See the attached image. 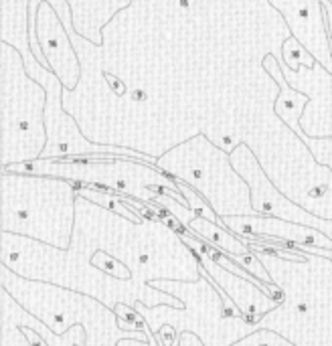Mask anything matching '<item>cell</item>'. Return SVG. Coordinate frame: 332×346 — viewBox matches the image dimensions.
I'll use <instances>...</instances> for the list:
<instances>
[{
	"mask_svg": "<svg viewBox=\"0 0 332 346\" xmlns=\"http://www.w3.org/2000/svg\"><path fill=\"white\" fill-rule=\"evenodd\" d=\"M263 67L275 77V81L279 85V97L275 102V114L279 116V120L286 126H290L294 132H298L302 138H306L302 134V128H300V116H302L304 108L310 104V97L300 93V91H296L292 85H288L286 77H283V73L279 71V65L271 67V65H267L263 61Z\"/></svg>",
	"mask_w": 332,
	"mask_h": 346,
	"instance_id": "cell-1",
	"label": "cell"
},
{
	"mask_svg": "<svg viewBox=\"0 0 332 346\" xmlns=\"http://www.w3.org/2000/svg\"><path fill=\"white\" fill-rule=\"evenodd\" d=\"M188 229L195 231L197 237H201L203 241L215 245L217 249H223L225 253H241V255L249 253V249L239 241V237L237 235L233 237V233H229L227 227H221V225L215 227V223L209 219L195 217L191 223H188Z\"/></svg>",
	"mask_w": 332,
	"mask_h": 346,
	"instance_id": "cell-2",
	"label": "cell"
},
{
	"mask_svg": "<svg viewBox=\"0 0 332 346\" xmlns=\"http://www.w3.org/2000/svg\"><path fill=\"white\" fill-rule=\"evenodd\" d=\"M283 61H286L288 65H292V67H294V63L296 65H306V67L314 65V59L306 53V49L302 45H298V43H296L294 49H290L288 43H283Z\"/></svg>",
	"mask_w": 332,
	"mask_h": 346,
	"instance_id": "cell-3",
	"label": "cell"
}]
</instances>
